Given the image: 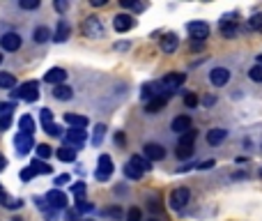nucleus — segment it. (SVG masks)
<instances>
[{"instance_id": "1", "label": "nucleus", "mask_w": 262, "mask_h": 221, "mask_svg": "<svg viewBox=\"0 0 262 221\" xmlns=\"http://www.w3.org/2000/svg\"><path fill=\"white\" fill-rule=\"evenodd\" d=\"M152 166H150V159L147 157H142V154H133L131 159L124 164V175L127 178H131V180H138V178H142V173L145 170H150Z\"/></svg>"}, {"instance_id": "2", "label": "nucleus", "mask_w": 262, "mask_h": 221, "mask_svg": "<svg viewBox=\"0 0 262 221\" xmlns=\"http://www.w3.org/2000/svg\"><path fill=\"white\" fill-rule=\"evenodd\" d=\"M83 35L85 37H90V39H101V37L106 35V28H104V23H101V18L99 16H87L85 21H83Z\"/></svg>"}, {"instance_id": "3", "label": "nucleus", "mask_w": 262, "mask_h": 221, "mask_svg": "<svg viewBox=\"0 0 262 221\" xmlns=\"http://www.w3.org/2000/svg\"><path fill=\"white\" fill-rule=\"evenodd\" d=\"M12 97L23 99V101H37V99H39V83H37V81L23 83L21 87H16V90L12 92Z\"/></svg>"}, {"instance_id": "4", "label": "nucleus", "mask_w": 262, "mask_h": 221, "mask_svg": "<svg viewBox=\"0 0 262 221\" xmlns=\"http://www.w3.org/2000/svg\"><path fill=\"white\" fill-rule=\"evenodd\" d=\"M188 201H191V191H188L186 187L173 189V193H170V205H173L175 210H182V207H186Z\"/></svg>"}, {"instance_id": "5", "label": "nucleus", "mask_w": 262, "mask_h": 221, "mask_svg": "<svg viewBox=\"0 0 262 221\" xmlns=\"http://www.w3.org/2000/svg\"><path fill=\"white\" fill-rule=\"evenodd\" d=\"M186 30H188V35H191L196 41H205L207 37H209V26H207V23H202V21H191L186 26Z\"/></svg>"}, {"instance_id": "6", "label": "nucleus", "mask_w": 262, "mask_h": 221, "mask_svg": "<svg viewBox=\"0 0 262 221\" xmlns=\"http://www.w3.org/2000/svg\"><path fill=\"white\" fill-rule=\"evenodd\" d=\"M110 175H113V159H110L108 154H101L99 168H97V180H99V182H106V180H110Z\"/></svg>"}, {"instance_id": "7", "label": "nucleus", "mask_w": 262, "mask_h": 221, "mask_svg": "<svg viewBox=\"0 0 262 221\" xmlns=\"http://www.w3.org/2000/svg\"><path fill=\"white\" fill-rule=\"evenodd\" d=\"M133 26H136V18H133L131 14H117V16L113 18V28L117 32H129Z\"/></svg>"}, {"instance_id": "8", "label": "nucleus", "mask_w": 262, "mask_h": 221, "mask_svg": "<svg viewBox=\"0 0 262 221\" xmlns=\"http://www.w3.org/2000/svg\"><path fill=\"white\" fill-rule=\"evenodd\" d=\"M64 78H67V72L62 67H51L49 72L44 74L46 83H53V85H64Z\"/></svg>"}, {"instance_id": "9", "label": "nucleus", "mask_w": 262, "mask_h": 221, "mask_svg": "<svg viewBox=\"0 0 262 221\" xmlns=\"http://www.w3.org/2000/svg\"><path fill=\"white\" fill-rule=\"evenodd\" d=\"M142 154H145L150 161H161L165 157V150L159 145V143H147V145L142 147Z\"/></svg>"}, {"instance_id": "10", "label": "nucleus", "mask_w": 262, "mask_h": 221, "mask_svg": "<svg viewBox=\"0 0 262 221\" xmlns=\"http://www.w3.org/2000/svg\"><path fill=\"white\" fill-rule=\"evenodd\" d=\"M0 44H3L5 51H18L21 49V37H18L16 32H5V35L0 37Z\"/></svg>"}, {"instance_id": "11", "label": "nucleus", "mask_w": 262, "mask_h": 221, "mask_svg": "<svg viewBox=\"0 0 262 221\" xmlns=\"http://www.w3.org/2000/svg\"><path fill=\"white\" fill-rule=\"evenodd\" d=\"M221 32H223V37H228V39H232V37H237V32H239L237 18H232V16H225L223 21H221Z\"/></svg>"}, {"instance_id": "12", "label": "nucleus", "mask_w": 262, "mask_h": 221, "mask_svg": "<svg viewBox=\"0 0 262 221\" xmlns=\"http://www.w3.org/2000/svg\"><path fill=\"white\" fill-rule=\"evenodd\" d=\"M209 81H211V85H216V87L225 85V83L230 81V72H228L225 67H216V69H211Z\"/></svg>"}, {"instance_id": "13", "label": "nucleus", "mask_w": 262, "mask_h": 221, "mask_svg": "<svg viewBox=\"0 0 262 221\" xmlns=\"http://www.w3.org/2000/svg\"><path fill=\"white\" fill-rule=\"evenodd\" d=\"M14 143H16V147H18V154H28L30 147H32V136L30 134L18 131L16 136H14Z\"/></svg>"}, {"instance_id": "14", "label": "nucleus", "mask_w": 262, "mask_h": 221, "mask_svg": "<svg viewBox=\"0 0 262 221\" xmlns=\"http://www.w3.org/2000/svg\"><path fill=\"white\" fill-rule=\"evenodd\" d=\"M184 74H179V72H170L168 76H163V81H161V85L165 87V90H175V87H179L184 83Z\"/></svg>"}, {"instance_id": "15", "label": "nucleus", "mask_w": 262, "mask_h": 221, "mask_svg": "<svg viewBox=\"0 0 262 221\" xmlns=\"http://www.w3.org/2000/svg\"><path fill=\"white\" fill-rule=\"evenodd\" d=\"M177 46H179V37L177 35L168 32V35L161 37V51H163V53H175V51H177Z\"/></svg>"}, {"instance_id": "16", "label": "nucleus", "mask_w": 262, "mask_h": 221, "mask_svg": "<svg viewBox=\"0 0 262 221\" xmlns=\"http://www.w3.org/2000/svg\"><path fill=\"white\" fill-rule=\"evenodd\" d=\"M46 201H49V205L55 207V210H60V207L67 205V196H64L62 191H58V189H53V191L46 193Z\"/></svg>"}, {"instance_id": "17", "label": "nucleus", "mask_w": 262, "mask_h": 221, "mask_svg": "<svg viewBox=\"0 0 262 221\" xmlns=\"http://www.w3.org/2000/svg\"><path fill=\"white\" fill-rule=\"evenodd\" d=\"M173 131H177L179 136L191 131V120H188V115H177V118L173 120Z\"/></svg>"}, {"instance_id": "18", "label": "nucleus", "mask_w": 262, "mask_h": 221, "mask_svg": "<svg viewBox=\"0 0 262 221\" xmlns=\"http://www.w3.org/2000/svg\"><path fill=\"white\" fill-rule=\"evenodd\" d=\"M69 32H72L69 23L64 21V18H60V21H58V28H55L53 39H55V41H67V39H69Z\"/></svg>"}, {"instance_id": "19", "label": "nucleus", "mask_w": 262, "mask_h": 221, "mask_svg": "<svg viewBox=\"0 0 262 221\" xmlns=\"http://www.w3.org/2000/svg\"><path fill=\"white\" fill-rule=\"evenodd\" d=\"M64 122H67L69 127H74V129L87 127V118H85V115H76V113H67V115H64Z\"/></svg>"}, {"instance_id": "20", "label": "nucleus", "mask_w": 262, "mask_h": 221, "mask_svg": "<svg viewBox=\"0 0 262 221\" xmlns=\"http://www.w3.org/2000/svg\"><path fill=\"white\" fill-rule=\"evenodd\" d=\"M85 138H87V131H85V129H74V127H72V129L67 131V141L74 143V145H81Z\"/></svg>"}, {"instance_id": "21", "label": "nucleus", "mask_w": 262, "mask_h": 221, "mask_svg": "<svg viewBox=\"0 0 262 221\" xmlns=\"http://www.w3.org/2000/svg\"><path fill=\"white\" fill-rule=\"evenodd\" d=\"M165 101H168V97H161V95L154 97L152 101H147V104H145V110H147V113H159V110L165 106Z\"/></svg>"}, {"instance_id": "22", "label": "nucleus", "mask_w": 262, "mask_h": 221, "mask_svg": "<svg viewBox=\"0 0 262 221\" xmlns=\"http://www.w3.org/2000/svg\"><path fill=\"white\" fill-rule=\"evenodd\" d=\"M225 136H228L225 129H209V134H207V143H209V145H219L221 141H225Z\"/></svg>"}, {"instance_id": "23", "label": "nucleus", "mask_w": 262, "mask_h": 221, "mask_svg": "<svg viewBox=\"0 0 262 221\" xmlns=\"http://www.w3.org/2000/svg\"><path fill=\"white\" fill-rule=\"evenodd\" d=\"M53 97H55V99H60V101L72 99V97H74V90H72L69 85H55V87H53Z\"/></svg>"}, {"instance_id": "24", "label": "nucleus", "mask_w": 262, "mask_h": 221, "mask_svg": "<svg viewBox=\"0 0 262 221\" xmlns=\"http://www.w3.org/2000/svg\"><path fill=\"white\" fill-rule=\"evenodd\" d=\"M18 127H21L23 134H35V120H32V115H21V120H18Z\"/></svg>"}, {"instance_id": "25", "label": "nucleus", "mask_w": 262, "mask_h": 221, "mask_svg": "<svg viewBox=\"0 0 262 221\" xmlns=\"http://www.w3.org/2000/svg\"><path fill=\"white\" fill-rule=\"evenodd\" d=\"M55 154H58L60 161H74V159H76V150H74V147H69V145L58 147V152H55Z\"/></svg>"}, {"instance_id": "26", "label": "nucleus", "mask_w": 262, "mask_h": 221, "mask_svg": "<svg viewBox=\"0 0 262 221\" xmlns=\"http://www.w3.org/2000/svg\"><path fill=\"white\" fill-rule=\"evenodd\" d=\"M30 168H32V170H35V173H37V175H49V173H51V170H53V168H51V166H49V164H46V161H41V159H32Z\"/></svg>"}, {"instance_id": "27", "label": "nucleus", "mask_w": 262, "mask_h": 221, "mask_svg": "<svg viewBox=\"0 0 262 221\" xmlns=\"http://www.w3.org/2000/svg\"><path fill=\"white\" fill-rule=\"evenodd\" d=\"M154 90H156V83H145V85L140 87V97H142L145 101H152L154 97H159Z\"/></svg>"}, {"instance_id": "28", "label": "nucleus", "mask_w": 262, "mask_h": 221, "mask_svg": "<svg viewBox=\"0 0 262 221\" xmlns=\"http://www.w3.org/2000/svg\"><path fill=\"white\" fill-rule=\"evenodd\" d=\"M32 39L37 41V44H44V41H49L51 39V30L46 26H41V28H37L35 30V35H32Z\"/></svg>"}, {"instance_id": "29", "label": "nucleus", "mask_w": 262, "mask_h": 221, "mask_svg": "<svg viewBox=\"0 0 262 221\" xmlns=\"http://www.w3.org/2000/svg\"><path fill=\"white\" fill-rule=\"evenodd\" d=\"M0 205L7 207V210H14V207H21L23 203H21V201H14L12 196H7L5 191H0Z\"/></svg>"}, {"instance_id": "30", "label": "nucleus", "mask_w": 262, "mask_h": 221, "mask_svg": "<svg viewBox=\"0 0 262 221\" xmlns=\"http://www.w3.org/2000/svg\"><path fill=\"white\" fill-rule=\"evenodd\" d=\"M196 136H198V131H196V129H191V131H186V134H182V136H179V143H177V145H188V147H193V141H196Z\"/></svg>"}, {"instance_id": "31", "label": "nucleus", "mask_w": 262, "mask_h": 221, "mask_svg": "<svg viewBox=\"0 0 262 221\" xmlns=\"http://www.w3.org/2000/svg\"><path fill=\"white\" fill-rule=\"evenodd\" d=\"M14 83H16L14 74H9V72H0V87H14Z\"/></svg>"}, {"instance_id": "32", "label": "nucleus", "mask_w": 262, "mask_h": 221, "mask_svg": "<svg viewBox=\"0 0 262 221\" xmlns=\"http://www.w3.org/2000/svg\"><path fill=\"white\" fill-rule=\"evenodd\" d=\"M120 5H122V9H136V12H142V9H145L142 3H133V0H120Z\"/></svg>"}, {"instance_id": "33", "label": "nucleus", "mask_w": 262, "mask_h": 221, "mask_svg": "<svg viewBox=\"0 0 262 221\" xmlns=\"http://www.w3.org/2000/svg\"><path fill=\"white\" fill-rule=\"evenodd\" d=\"M44 131L49 134V136H62V127H60V124H55V122L44 124Z\"/></svg>"}, {"instance_id": "34", "label": "nucleus", "mask_w": 262, "mask_h": 221, "mask_svg": "<svg viewBox=\"0 0 262 221\" xmlns=\"http://www.w3.org/2000/svg\"><path fill=\"white\" fill-rule=\"evenodd\" d=\"M175 154H177L179 159H188V157L193 154V147H188V145H177V150H175Z\"/></svg>"}, {"instance_id": "35", "label": "nucleus", "mask_w": 262, "mask_h": 221, "mask_svg": "<svg viewBox=\"0 0 262 221\" xmlns=\"http://www.w3.org/2000/svg\"><path fill=\"white\" fill-rule=\"evenodd\" d=\"M248 28H253V30L262 32V14H255V16L248 18Z\"/></svg>"}, {"instance_id": "36", "label": "nucleus", "mask_w": 262, "mask_h": 221, "mask_svg": "<svg viewBox=\"0 0 262 221\" xmlns=\"http://www.w3.org/2000/svg\"><path fill=\"white\" fill-rule=\"evenodd\" d=\"M37 154H39V159H49L51 157V145H46V143H41V145H37Z\"/></svg>"}, {"instance_id": "37", "label": "nucleus", "mask_w": 262, "mask_h": 221, "mask_svg": "<svg viewBox=\"0 0 262 221\" xmlns=\"http://www.w3.org/2000/svg\"><path fill=\"white\" fill-rule=\"evenodd\" d=\"M248 76H251L253 81L262 83V64H255V67H251V72H248Z\"/></svg>"}, {"instance_id": "38", "label": "nucleus", "mask_w": 262, "mask_h": 221, "mask_svg": "<svg viewBox=\"0 0 262 221\" xmlns=\"http://www.w3.org/2000/svg\"><path fill=\"white\" fill-rule=\"evenodd\" d=\"M127 221H142V212L138 210V207H131V210L127 212Z\"/></svg>"}, {"instance_id": "39", "label": "nucleus", "mask_w": 262, "mask_h": 221, "mask_svg": "<svg viewBox=\"0 0 262 221\" xmlns=\"http://www.w3.org/2000/svg\"><path fill=\"white\" fill-rule=\"evenodd\" d=\"M104 131H106L104 124H97V127H94V136H92V143H94V145H99V143H101V136H104Z\"/></svg>"}, {"instance_id": "40", "label": "nucleus", "mask_w": 262, "mask_h": 221, "mask_svg": "<svg viewBox=\"0 0 262 221\" xmlns=\"http://www.w3.org/2000/svg\"><path fill=\"white\" fill-rule=\"evenodd\" d=\"M72 191H74V196H76L78 201H83V193H85V184H83V182H76V184L72 187Z\"/></svg>"}, {"instance_id": "41", "label": "nucleus", "mask_w": 262, "mask_h": 221, "mask_svg": "<svg viewBox=\"0 0 262 221\" xmlns=\"http://www.w3.org/2000/svg\"><path fill=\"white\" fill-rule=\"evenodd\" d=\"M12 110H14L12 101H0V115H9Z\"/></svg>"}, {"instance_id": "42", "label": "nucleus", "mask_w": 262, "mask_h": 221, "mask_svg": "<svg viewBox=\"0 0 262 221\" xmlns=\"http://www.w3.org/2000/svg\"><path fill=\"white\" fill-rule=\"evenodd\" d=\"M18 5H21L23 9H37L39 7V0H21Z\"/></svg>"}, {"instance_id": "43", "label": "nucleus", "mask_w": 262, "mask_h": 221, "mask_svg": "<svg viewBox=\"0 0 262 221\" xmlns=\"http://www.w3.org/2000/svg\"><path fill=\"white\" fill-rule=\"evenodd\" d=\"M184 104H186L188 108H193V106H198V97L193 95V92H188V95L184 97Z\"/></svg>"}, {"instance_id": "44", "label": "nucleus", "mask_w": 262, "mask_h": 221, "mask_svg": "<svg viewBox=\"0 0 262 221\" xmlns=\"http://www.w3.org/2000/svg\"><path fill=\"white\" fill-rule=\"evenodd\" d=\"M35 175H37V173H35V170L30 168V166L21 170V180H23V182H28V180H32V178H35Z\"/></svg>"}, {"instance_id": "45", "label": "nucleus", "mask_w": 262, "mask_h": 221, "mask_svg": "<svg viewBox=\"0 0 262 221\" xmlns=\"http://www.w3.org/2000/svg\"><path fill=\"white\" fill-rule=\"evenodd\" d=\"M41 122H44V124H51V122H53V113H51L49 108H41Z\"/></svg>"}, {"instance_id": "46", "label": "nucleus", "mask_w": 262, "mask_h": 221, "mask_svg": "<svg viewBox=\"0 0 262 221\" xmlns=\"http://www.w3.org/2000/svg\"><path fill=\"white\" fill-rule=\"evenodd\" d=\"M9 122H12V115H0V131L9 129Z\"/></svg>"}, {"instance_id": "47", "label": "nucleus", "mask_w": 262, "mask_h": 221, "mask_svg": "<svg viewBox=\"0 0 262 221\" xmlns=\"http://www.w3.org/2000/svg\"><path fill=\"white\" fill-rule=\"evenodd\" d=\"M92 203H85V201H78V212H92Z\"/></svg>"}, {"instance_id": "48", "label": "nucleus", "mask_w": 262, "mask_h": 221, "mask_svg": "<svg viewBox=\"0 0 262 221\" xmlns=\"http://www.w3.org/2000/svg\"><path fill=\"white\" fill-rule=\"evenodd\" d=\"M106 214H110V216H122V210H120V207H110V210H106Z\"/></svg>"}, {"instance_id": "49", "label": "nucleus", "mask_w": 262, "mask_h": 221, "mask_svg": "<svg viewBox=\"0 0 262 221\" xmlns=\"http://www.w3.org/2000/svg\"><path fill=\"white\" fill-rule=\"evenodd\" d=\"M211 166H214V159H209V161H202V164H200V166H198V168L207 170V168H211Z\"/></svg>"}, {"instance_id": "50", "label": "nucleus", "mask_w": 262, "mask_h": 221, "mask_svg": "<svg viewBox=\"0 0 262 221\" xmlns=\"http://www.w3.org/2000/svg\"><path fill=\"white\" fill-rule=\"evenodd\" d=\"M69 182V175H60V178H55V184H64Z\"/></svg>"}, {"instance_id": "51", "label": "nucleus", "mask_w": 262, "mask_h": 221, "mask_svg": "<svg viewBox=\"0 0 262 221\" xmlns=\"http://www.w3.org/2000/svg\"><path fill=\"white\" fill-rule=\"evenodd\" d=\"M124 141H127V138H124V134H115V143H117V145H122Z\"/></svg>"}, {"instance_id": "52", "label": "nucleus", "mask_w": 262, "mask_h": 221, "mask_svg": "<svg viewBox=\"0 0 262 221\" xmlns=\"http://www.w3.org/2000/svg\"><path fill=\"white\" fill-rule=\"evenodd\" d=\"M90 3H92V7H101V5H106L108 0H90Z\"/></svg>"}, {"instance_id": "53", "label": "nucleus", "mask_w": 262, "mask_h": 221, "mask_svg": "<svg viewBox=\"0 0 262 221\" xmlns=\"http://www.w3.org/2000/svg\"><path fill=\"white\" fill-rule=\"evenodd\" d=\"M55 9H58V12H64V9H67V3H55Z\"/></svg>"}, {"instance_id": "54", "label": "nucleus", "mask_w": 262, "mask_h": 221, "mask_svg": "<svg viewBox=\"0 0 262 221\" xmlns=\"http://www.w3.org/2000/svg\"><path fill=\"white\" fill-rule=\"evenodd\" d=\"M5 164H7V161H5V157H3V154H0V170H3V168H5Z\"/></svg>"}, {"instance_id": "55", "label": "nucleus", "mask_w": 262, "mask_h": 221, "mask_svg": "<svg viewBox=\"0 0 262 221\" xmlns=\"http://www.w3.org/2000/svg\"><path fill=\"white\" fill-rule=\"evenodd\" d=\"M12 221H26V219H21V216H14V219Z\"/></svg>"}, {"instance_id": "56", "label": "nucleus", "mask_w": 262, "mask_h": 221, "mask_svg": "<svg viewBox=\"0 0 262 221\" xmlns=\"http://www.w3.org/2000/svg\"><path fill=\"white\" fill-rule=\"evenodd\" d=\"M257 64H262V55H257Z\"/></svg>"}, {"instance_id": "57", "label": "nucleus", "mask_w": 262, "mask_h": 221, "mask_svg": "<svg viewBox=\"0 0 262 221\" xmlns=\"http://www.w3.org/2000/svg\"><path fill=\"white\" fill-rule=\"evenodd\" d=\"M150 221H159V219H150Z\"/></svg>"}, {"instance_id": "58", "label": "nucleus", "mask_w": 262, "mask_h": 221, "mask_svg": "<svg viewBox=\"0 0 262 221\" xmlns=\"http://www.w3.org/2000/svg\"><path fill=\"white\" fill-rule=\"evenodd\" d=\"M0 62H3V55H0Z\"/></svg>"}, {"instance_id": "59", "label": "nucleus", "mask_w": 262, "mask_h": 221, "mask_svg": "<svg viewBox=\"0 0 262 221\" xmlns=\"http://www.w3.org/2000/svg\"><path fill=\"white\" fill-rule=\"evenodd\" d=\"M260 175H262V168H260Z\"/></svg>"}]
</instances>
